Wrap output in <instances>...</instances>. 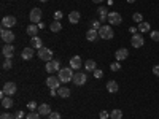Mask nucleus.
Masks as SVG:
<instances>
[{
  "label": "nucleus",
  "instance_id": "obj_8",
  "mask_svg": "<svg viewBox=\"0 0 159 119\" xmlns=\"http://www.w3.org/2000/svg\"><path fill=\"white\" fill-rule=\"evenodd\" d=\"M108 22H110L111 25H119V24L123 22V18H121V15H119V13L111 11V13H108Z\"/></svg>",
  "mask_w": 159,
  "mask_h": 119
},
{
  "label": "nucleus",
  "instance_id": "obj_2",
  "mask_svg": "<svg viewBox=\"0 0 159 119\" xmlns=\"http://www.w3.org/2000/svg\"><path fill=\"white\" fill-rule=\"evenodd\" d=\"M16 90H18L16 84L10 81V83H5V84H3V89H2V92H0V95H2V97H5V95L11 97V95L16 94Z\"/></svg>",
  "mask_w": 159,
  "mask_h": 119
},
{
  "label": "nucleus",
  "instance_id": "obj_34",
  "mask_svg": "<svg viewBox=\"0 0 159 119\" xmlns=\"http://www.w3.org/2000/svg\"><path fill=\"white\" fill-rule=\"evenodd\" d=\"M100 27H102V25H100V21H91V29L99 30Z\"/></svg>",
  "mask_w": 159,
  "mask_h": 119
},
{
  "label": "nucleus",
  "instance_id": "obj_23",
  "mask_svg": "<svg viewBox=\"0 0 159 119\" xmlns=\"http://www.w3.org/2000/svg\"><path fill=\"white\" fill-rule=\"evenodd\" d=\"M80 18H81V15H80V11H72L70 15H69V21H70L72 24L80 22Z\"/></svg>",
  "mask_w": 159,
  "mask_h": 119
},
{
  "label": "nucleus",
  "instance_id": "obj_4",
  "mask_svg": "<svg viewBox=\"0 0 159 119\" xmlns=\"http://www.w3.org/2000/svg\"><path fill=\"white\" fill-rule=\"evenodd\" d=\"M0 35H2V40H3L7 45H11L13 42H15V33H13L10 29H2Z\"/></svg>",
  "mask_w": 159,
  "mask_h": 119
},
{
  "label": "nucleus",
  "instance_id": "obj_39",
  "mask_svg": "<svg viewBox=\"0 0 159 119\" xmlns=\"http://www.w3.org/2000/svg\"><path fill=\"white\" fill-rule=\"evenodd\" d=\"M108 117H110L108 111H100V119H108Z\"/></svg>",
  "mask_w": 159,
  "mask_h": 119
},
{
  "label": "nucleus",
  "instance_id": "obj_45",
  "mask_svg": "<svg viewBox=\"0 0 159 119\" xmlns=\"http://www.w3.org/2000/svg\"><path fill=\"white\" fill-rule=\"evenodd\" d=\"M94 3H100V2H103V0H92Z\"/></svg>",
  "mask_w": 159,
  "mask_h": 119
},
{
  "label": "nucleus",
  "instance_id": "obj_17",
  "mask_svg": "<svg viewBox=\"0 0 159 119\" xmlns=\"http://www.w3.org/2000/svg\"><path fill=\"white\" fill-rule=\"evenodd\" d=\"M97 38H99V30L89 29V30L86 32V40H88V42H96Z\"/></svg>",
  "mask_w": 159,
  "mask_h": 119
},
{
  "label": "nucleus",
  "instance_id": "obj_30",
  "mask_svg": "<svg viewBox=\"0 0 159 119\" xmlns=\"http://www.w3.org/2000/svg\"><path fill=\"white\" fill-rule=\"evenodd\" d=\"M11 67H13L11 59H5V60H3V64H2V68H3V70H8V68H11Z\"/></svg>",
  "mask_w": 159,
  "mask_h": 119
},
{
  "label": "nucleus",
  "instance_id": "obj_41",
  "mask_svg": "<svg viewBox=\"0 0 159 119\" xmlns=\"http://www.w3.org/2000/svg\"><path fill=\"white\" fill-rule=\"evenodd\" d=\"M15 117H16V119H22V117H24V111H16V113H15Z\"/></svg>",
  "mask_w": 159,
  "mask_h": 119
},
{
  "label": "nucleus",
  "instance_id": "obj_46",
  "mask_svg": "<svg viewBox=\"0 0 159 119\" xmlns=\"http://www.w3.org/2000/svg\"><path fill=\"white\" fill-rule=\"evenodd\" d=\"M127 2H129V3H134V2H135V0H127Z\"/></svg>",
  "mask_w": 159,
  "mask_h": 119
},
{
  "label": "nucleus",
  "instance_id": "obj_36",
  "mask_svg": "<svg viewBox=\"0 0 159 119\" xmlns=\"http://www.w3.org/2000/svg\"><path fill=\"white\" fill-rule=\"evenodd\" d=\"M0 119H16V117H15V114H11V113H2Z\"/></svg>",
  "mask_w": 159,
  "mask_h": 119
},
{
  "label": "nucleus",
  "instance_id": "obj_43",
  "mask_svg": "<svg viewBox=\"0 0 159 119\" xmlns=\"http://www.w3.org/2000/svg\"><path fill=\"white\" fill-rule=\"evenodd\" d=\"M153 73L156 76H159V65H154V67H153Z\"/></svg>",
  "mask_w": 159,
  "mask_h": 119
},
{
  "label": "nucleus",
  "instance_id": "obj_42",
  "mask_svg": "<svg viewBox=\"0 0 159 119\" xmlns=\"http://www.w3.org/2000/svg\"><path fill=\"white\" fill-rule=\"evenodd\" d=\"M54 19H56V21L62 19V13H61V11H56V13H54Z\"/></svg>",
  "mask_w": 159,
  "mask_h": 119
},
{
  "label": "nucleus",
  "instance_id": "obj_27",
  "mask_svg": "<svg viewBox=\"0 0 159 119\" xmlns=\"http://www.w3.org/2000/svg\"><path fill=\"white\" fill-rule=\"evenodd\" d=\"M84 68H86V72H94L96 70V60H86V64H84Z\"/></svg>",
  "mask_w": 159,
  "mask_h": 119
},
{
  "label": "nucleus",
  "instance_id": "obj_6",
  "mask_svg": "<svg viewBox=\"0 0 159 119\" xmlns=\"http://www.w3.org/2000/svg\"><path fill=\"white\" fill-rule=\"evenodd\" d=\"M29 19H30V22H32V24L40 22V21H42V10H40V8H34V10H30Z\"/></svg>",
  "mask_w": 159,
  "mask_h": 119
},
{
  "label": "nucleus",
  "instance_id": "obj_10",
  "mask_svg": "<svg viewBox=\"0 0 159 119\" xmlns=\"http://www.w3.org/2000/svg\"><path fill=\"white\" fill-rule=\"evenodd\" d=\"M130 45H132V48H142L143 45H145V40H143V37L142 35H132V38H130Z\"/></svg>",
  "mask_w": 159,
  "mask_h": 119
},
{
  "label": "nucleus",
  "instance_id": "obj_25",
  "mask_svg": "<svg viewBox=\"0 0 159 119\" xmlns=\"http://www.w3.org/2000/svg\"><path fill=\"white\" fill-rule=\"evenodd\" d=\"M107 90L110 92V94H115V92H118V83H116V81H108V83H107Z\"/></svg>",
  "mask_w": 159,
  "mask_h": 119
},
{
  "label": "nucleus",
  "instance_id": "obj_35",
  "mask_svg": "<svg viewBox=\"0 0 159 119\" xmlns=\"http://www.w3.org/2000/svg\"><path fill=\"white\" fill-rule=\"evenodd\" d=\"M132 19H134L135 22H143V16L140 15V13H134V16H132Z\"/></svg>",
  "mask_w": 159,
  "mask_h": 119
},
{
  "label": "nucleus",
  "instance_id": "obj_37",
  "mask_svg": "<svg viewBox=\"0 0 159 119\" xmlns=\"http://www.w3.org/2000/svg\"><path fill=\"white\" fill-rule=\"evenodd\" d=\"M48 119H61V114H59V113H54V111H51L49 116H48Z\"/></svg>",
  "mask_w": 159,
  "mask_h": 119
},
{
  "label": "nucleus",
  "instance_id": "obj_21",
  "mask_svg": "<svg viewBox=\"0 0 159 119\" xmlns=\"http://www.w3.org/2000/svg\"><path fill=\"white\" fill-rule=\"evenodd\" d=\"M30 45H32V48H37V49L43 48V42H42V38H40V37H32Z\"/></svg>",
  "mask_w": 159,
  "mask_h": 119
},
{
  "label": "nucleus",
  "instance_id": "obj_5",
  "mask_svg": "<svg viewBox=\"0 0 159 119\" xmlns=\"http://www.w3.org/2000/svg\"><path fill=\"white\" fill-rule=\"evenodd\" d=\"M38 57L42 59V60H46V62H49V60H52V51L43 46L42 49H38Z\"/></svg>",
  "mask_w": 159,
  "mask_h": 119
},
{
  "label": "nucleus",
  "instance_id": "obj_16",
  "mask_svg": "<svg viewBox=\"0 0 159 119\" xmlns=\"http://www.w3.org/2000/svg\"><path fill=\"white\" fill-rule=\"evenodd\" d=\"M34 57V48H24L21 52V59L22 60H30Z\"/></svg>",
  "mask_w": 159,
  "mask_h": 119
},
{
  "label": "nucleus",
  "instance_id": "obj_28",
  "mask_svg": "<svg viewBox=\"0 0 159 119\" xmlns=\"http://www.w3.org/2000/svg\"><path fill=\"white\" fill-rule=\"evenodd\" d=\"M139 30H140L142 33L150 32V22H140V24H139Z\"/></svg>",
  "mask_w": 159,
  "mask_h": 119
},
{
  "label": "nucleus",
  "instance_id": "obj_26",
  "mask_svg": "<svg viewBox=\"0 0 159 119\" xmlns=\"http://www.w3.org/2000/svg\"><path fill=\"white\" fill-rule=\"evenodd\" d=\"M38 25L37 24H30L29 27H27V33L30 35V37H37V32H38Z\"/></svg>",
  "mask_w": 159,
  "mask_h": 119
},
{
  "label": "nucleus",
  "instance_id": "obj_7",
  "mask_svg": "<svg viewBox=\"0 0 159 119\" xmlns=\"http://www.w3.org/2000/svg\"><path fill=\"white\" fill-rule=\"evenodd\" d=\"M72 81H73L75 86H83V84H86V81H88V76H86V73H75Z\"/></svg>",
  "mask_w": 159,
  "mask_h": 119
},
{
  "label": "nucleus",
  "instance_id": "obj_11",
  "mask_svg": "<svg viewBox=\"0 0 159 119\" xmlns=\"http://www.w3.org/2000/svg\"><path fill=\"white\" fill-rule=\"evenodd\" d=\"M13 25H16V18L15 16H5L2 19V27L3 29H11Z\"/></svg>",
  "mask_w": 159,
  "mask_h": 119
},
{
  "label": "nucleus",
  "instance_id": "obj_18",
  "mask_svg": "<svg viewBox=\"0 0 159 119\" xmlns=\"http://www.w3.org/2000/svg\"><path fill=\"white\" fill-rule=\"evenodd\" d=\"M57 95H59L61 99H69V97H70V89L61 86V87L57 89Z\"/></svg>",
  "mask_w": 159,
  "mask_h": 119
},
{
  "label": "nucleus",
  "instance_id": "obj_31",
  "mask_svg": "<svg viewBox=\"0 0 159 119\" xmlns=\"http://www.w3.org/2000/svg\"><path fill=\"white\" fill-rule=\"evenodd\" d=\"M119 68H121V64H119L118 60L113 62V64H110V70H111V72H118Z\"/></svg>",
  "mask_w": 159,
  "mask_h": 119
},
{
  "label": "nucleus",
  "instance_id": "obj_12",
  "mask_svg": "<svg viewBox=\"0 0 159 119\" xmlns=\"http://www.w3.org/2000/svg\"><path fill=\"white\" fill-rule=\"evenodd\" d=\"M115 57H116V60H118V62H121V60H126V59L129 57V51H127L126 48H119V49L116 51Z\"/></svg>",
  "mask_w": 159,
  "mask_h": 119
},
{
  "label": "nucleus",
  "instance_id": "obj_38",
  "mask_svg": "<svg viewBox=\"0 0 159 119\" xmlns=\"http://www.w3.org/2000/svg\"><path fill=\"white\" fill-rule=\"evenodd\" d=\"M94 76H96L97 79H100V78L103 76V72H102V70H99V68H96V70H94Z\"/></svg>",
  "mask_w": 159,
  "mask_h": 119
},
{
  "label": "nucleus",
  "instance_id": "obj_15",
  "mask_svg": "<svg viewBox=\"0 0 159 119\" xmlns=\"http://www.w3.org/2000/svg\"><path fill=\"white\" fill-rule=\"evenodd\" d=\"M81 65H83V60H81V57H80V56H73L70 59V68L78 70V68H81Z\"/></svg>",
  "mask_w": 159,
  "mask_h": 119
},
{
  "label": "nucleus",
  "instance_id": "obj_29",
  "mask_svg": "<svg viewBox=\"0 0 159 119\" xmlns=\"http://www.w3.org/2000/svg\"><path fill=\"white\" fill-rule=\"evenodd\" d=\"M110 117H111V119H121V117H123V111H121V110H113V111L110 113Z\"/></svg>",
  "mask_w": 159,
  "mask_h": 119
},
{
  "label": "nucleus",
  "instance_id": "obj_47",
  "mask_svg": "<svg viewBox=\"0 0 159 119\" xmlns=\"http://www.w3.org/2000/svg\"><path fill=\"white\" fill-rule=\"evenodd\" d=\"M40 2H48V0H40Z\"/></svg>",
  "mask_w": 159,
  "mask_h": 119
},
{
  "label": "nucleus",
  "instance_id": "obj_22",
  "mask_svg": "<svg viewBox=\"0 0 159 119\" xmlns=\"http://www.w3.org/2000/svg\"><path fill=\"white\" fill-rule=\"evenodd\" d=\"M13 99L11 97H8V95H5V97H2V107L5 108V110H10L11 107H13Z\"/></svg>",
  "mask_w": 159,
  "mask_h": 119
},
{
  "label": "nucleus",
  "instance_id": "obj_40",
  "mask_svg": "<svg viewBox=\"0 0 159 119\" xmlns=\"http://www.w3.org/2000/svg\"><path fill=\"white\" fill-rule=\"evenodd\" d=\"M27 108H29L30 111H34V110L37 108V105H35V102H29V103H27Z\"/></svg>",
  "mask_w": 159,
  "mask_h": 119
},
{
  "label": "nucleus",
  "instance_id": "obj_32",
  "mask_svg": "<svg viewBox=\"0 0 159 119\" xmlns=\"http://www.w3.org/2000/svg\"><path fill=\"white\" fill-rule=\"evenodd\" d=\"M25 119H40V113H38V111H37V113H35V111H30L27 116H25Z\"/></svg>",
  "mask_w": 159,
  "mask_h": 119
},
{
  "label": "nucleus",
  "instance_id": "obj_44",
  "mask_svg": "<svg viewBox=\"0 0 159 119\" xmlns=\"http://www.w3.org/2000/svg\"><path fill=\"white\" fill-rule=\"evenodd\" d=\"M49 94H51V97H56V95H57V89H51Z\"/></svg>",
  "mask_w": 159,
  "mask_h": 119
},
{
  "label": "nucleus",
  "instance_id": "obj_33",
  "mask_svg": "<svg viewBox=\"0 0 159 119\" xmlns=\"http://www.w3.org/2000/svg\"><path fill=\"white\" fill-rule=\"evenodd\" d=\"M150 38L153 40V42H159V32H157V30H153V32L150 33Z\"/></svg>",
  "mask_w": 159,
  "mask_h": 119
},
{
  "label": "nucleus",
  "instance_id": "obj_1",
  "mask_svg": "<svg viewBox=\"0 0 159 119\" xmlns=\"http://www.w3.org/2000/svg\"><path fill=\"white\" fill-rule=\"evenodd\" d=\"M73 68H62V70H59V75H57V78L61 79V83H70L72 79H73Z\"/></svg>",
  "mask_w": 159,
  "mask_h": 119
},
{
  "label": "nucleus",
  "instance_id": "obj_24",
  "mask_svg": "<svg viewBox=\"0 0 159 119\" xmlns=\"http://www.w3.org/2000/svg\"><path fill=\"white\" fill-rule=\"evenodd\" d=\"M49 29H51V32H61V29H62V24H61V21H52L51 22V25H49Z\"/></svg>",
  "mask_w": 159,
  "mask_h": 119
},
{
  "label": "nucleus",
  "instance_id": "obj_13",
  "mask_svg": "<svg viewBox=\"0 0 159 119\" xmlns=\"http://www.w3.org/2000/svg\"><path fill=\"white\" fill-rule=\"evenodd\" d=\"M2 54L5 56V59H11L13 54H15V46L13 45H5L2 48Z\"/></svg>",
  "mask_w": 159,
  "mask_h": 119
},
{
  "label": "nucleus",
  "instance_id": "obj_3",
  "mask_svg": "<svg viewBox=\"0 0 159 119\" xmlns=\"http://www.w3.org/2000/svg\"><path fill=\"white\" fill-rule=\"evenodd\" d=\"M113 30H111V25H102V27L99 29V37L103 38V40H110L113 38Z\"/></svg>",
  "mask_w": 159,
  "mask_h": 119
},
{
  "label": "nucleus",
  "instance_id": "obj_14",
  "mask_svg": "<svg viewBox=\"0 0 159 119\" xmlns=\"http://www.w3.org/2000/svg\"><path fill=\"white\" fill-rule=\"evenodd\" d=\"M46 72L48 73H54V72H59V62L57 60H49L46 62Z\"/></svg>",
  "mask_w": 159,
  "mask_h": 119
},
{
  "label": "nucleus",
  "instance_id": "obj_9",
  "mask_svg": "<svg viewBox=\"0 0 159 119\" xmlns=\"http://www.w3.org/2000/svg\"><path fill=\"white\" fill-rule=\"evenodd\" d=\"M46 86H48L49 89H59V87H61V79H59L57 76H48Z\"/></svg>",
  "mask_w": 159,
  "mask_h": 119
},
{
  "label": "nucleus",
  "instance_id": "obj_20",
  "mask_svg": "<svg viewBox=\"0 0 159 119\" xmlns=\"http://www.w3.org/2000/svg\"><path fill=\"white\" fill-rule=\"evenodd\" d=\"M38 113H40V116H49V113H51L49 105H48V103L40 105V107H38Z\"/></svg>",
  "mask_w": 159,
  "mask_h": 119
},
{
  "label": "nucleus",
  "instance_id": "obj_19",
  "mask_svg": "<svg viewBox=\"0 0 159 119\" xmlns=\"http://www.w3.org/2000/svg\"><path fill=\"white\" fill-rule=\"evenodd\" d=\"M97 11H99V16H100V19H99L100 22L108 21V10H107V8H105V7H100Z\"/></svg>",
  "mask_w": 159,
  "mask_h": 119
}]
</instances>
